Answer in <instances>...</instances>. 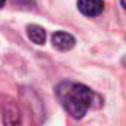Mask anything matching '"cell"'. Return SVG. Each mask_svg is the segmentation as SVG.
Returning a JSON list of instances; mask_svg holds the SVG:
<instances>
[{"label":"cell","instance_id":"4","mask_svg":"<svg viewBox=\"0 0 126 126\" xmlns=\"http://www.w3.org/2000/svg\"><path fill=\"white\" fill-rule=\"evenodd\" d=\"M52 45L58 50H70L76 45V39L65 31H55L52 36Z\"/></svg>","mask_w":126,"mask_h":126},{"label":"cell","instance_id":"1","mask_svg":"<svg viewBox=\"0 0 126 126\" xmlns=\"http://www.w3.org/2000/svg\"><path fill=\"white\" fill-rule=\"evenodd\" d=\"M56 96L67 113L74 119H82L89 108L101 105L99 96L92 89L74 82L59 83L56 88Z\"/></svg>","mask_w":126,"mask_h":126},{"label":"cell","instance_id":"2","mask_svg":"<svg viewBox=\"0 0 126 126\" xmlns=\"http://www.w3.org/2000/svg\"><path fill=\"white\" fill-rule=\"evenodd\" d=\"M2 120L5 126H21V111L16 102L5 101L2 104Z\"/></svg>","mask_w":126,"mask_h":126},{"label":"cell","instance_id":"5","mask_svg":"<svg viewBox=\"0 0 126 126\" xmlns=\"http://www.w3.org/2000/svg\"><path fill=\"white\" fill-rule=\"evenodd\" d=\"M27 34H28V39L36 45H43L46 40V31L40 25H28Z\"/></svg>","mask_w":126,"mask_h":126},{"label":"cell","instance_id":"6","mask_svg":"<svg viewBox=\"0 0 126 126\" xmlns=\"http://www.w3.org/2000/svg\"><path fill=\"white\" fill-rule=\"evenodd\" d=\"M14 3L21 8H31L34 6V0H14Z\"/></svg>","mask_w":126,"mask_h":126},{"label":"cell","instance_id":"8","mask_svg":"<svg viewBox=\"0 0 126 126\" xmlns=\"http://www.w3.org/2000/svg\"><path fill=\"white\" fill-rule=\"evenodd\" d=\"M5 2H6V0H0V8H3V6H5Z\"/></svg>","mask_w":126,"mask_h":126},{"label":"cell","instance_id":"3","mask_svg":"<svg viewBox=\"0 0 126 126\" xmlns=\"http://www.w3.org/2000/svg\"><path fill=\"white\" fill-rule=\"evenodd\" d=\"M77 8L85 16H98L104 11V0H77Z\"/></svg>","mask_w":126,"mask_h":126},{"label":"cell","instance_id":"7","mask_svg":"<svg viewBox=\"0 0 126 126\" xmlns=\"http://www.w3.org/2000/svg\"><path fill=\"white\" fill-rule=\"evenodd\" d=\"M120 2H122V6H123L125 11H126V0H120Z\"/></svg>","mask_w":126,"mask_h":126}]
</instances>
